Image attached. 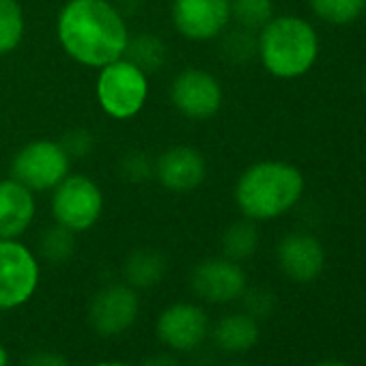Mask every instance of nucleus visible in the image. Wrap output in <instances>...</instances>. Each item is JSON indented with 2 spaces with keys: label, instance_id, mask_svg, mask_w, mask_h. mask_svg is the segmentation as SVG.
<instances>
[{
  "label": "nucleus",
  "instance_id": "f257e3e1",
  "mask_svg": "<svg viewBox=\"0 0 366 366\" xmlns=\"http://www.w3.org/2000/svg\"><path fill=\"white\" fill-rule=\"evenodd\" d=\"M56 39L74 63L102 69L123 59L129 29L112 0H67L56 16Z\"/></svg>",
  "mask_w": 366,
  "mask_h": 366
},
{
  "label": "nucleus",
  "instance_id": "f03ea898",
  "mask_svg": "<svg viewBox=\"0 0 366 366\" xmlns=\"http://www.w3.org/2000/svg\"><path fill=\"white\" fill-rule=\"evenodd\" d=\"M304 194V174L300 168L278 159L248 166L233 190V199L244 218L254 222L276 220L289 214Z\"/></svg>",
  "mask_w": 366,
  "mask_h": 366
},
{
  "label": "nucleus",
  "instance_id": "7ed1b4c3",
  "mask_svg": "<svg viewBox=\"0 0 366 366\" xmlns=\"http://www.w3.org/2000/svg\"><path fill=\"white\" fill-rule=\"evenodd\" d=\"M257 56L278 80H295L312 69L319 56L315 29L297 16H274L257 35Z\"/></svg>",
  "mask_w": 366,
  "mask_h": 366
},
{
  "label": "nucleus",
  "instance_id": "20e7f679",
  "mask_svg": "<svg viewBox=\"0 0 366 366\" xmlns=\"http://www.w3.org/2000/svg\"><path fill=\"white\" fill-rule=\"evenodd\" d=\"M95 97L106 117L114 121L134 119L149 99V76L125 56L117 59L99 69Z\"/></svg>",
  "mask_w": 366,
  "mask_h": 366
},
{
  "label": "nucleus",
  "instance_id": "39448f33",
  "mask_svg": "<svg viewBox=\"0 0 366 366\" xmlns=\"http://www.w3.org/2000/svg\"><path fill=\"white\" fill-rule=\"evenodd\" d=\"M104 192L86 174L69 172L52 190V218L56 224L69 229L71 233H84L93 229L104 214Z\"/></svg>",
  "mask_w": 366,
  "mask_h": 366
},
{
  "label": "nucleus",
  "instance_id": "423d86ee",
  "mask_svg": "<svg viewBox=\"0 0 366 366\" xmlns=\"http://www.w3.org/2000/svg\"><path fill=\"white\" fill-rule=\"evenodd\" d=\"M71 172V157L59 140L39 138L26 142L11 159V177L31 192H52Z\"/></svg>",
  "mask_w": 366,
  "mask_h": 366
},
{
  "label": "nucleus",
  "instance_id": "0eeeda50",
  "mask_svg": "<svg viewBox=\"0 0 366 366\" xmlns=\"http://www.w3.org/2000/svg\"><path fill=\"white\" fill-rule=\"evenodd\" d=\"M39 278V261L26 244L0 239V310L24 306L37 293Z\"/></svg>",
  "mask_w": 366,
  "mask_h": 366
},
{
  "label": "nucleus",
  "instance_id": "6e6552de",
  "mask_svg": "<svg viewBox=\"0 0 366 366\" xmlns=\"http://www.w3.org/2000/svg\"><path fill=\"white\" fill-rule=\"evenodd\" d=\"M168 97L174 110L190 121H209L224 104L220 80L203 67L181 69L168 86Z\"/></svg>",
  "mask_w": 366,
  "mask_h": 366
},
{
  "label": "nucleus",
  "instance_id": "1a4fd4ad",
  "mask_svg": "<svg viewBox=\"0 0 366 366\" xmlns=\"http://www.w3.org/2000/svg\"><path fill=\"white\" fill-rule=\"evenodd\" d=\"M209 174L207 157L192 144H172L155 157L153 177L172 194L197 192Z\"/></svg>",
  "mask_w": 366,
  "mask_h": 366
},
{
  "label": "nucleus",
  "instance_id": "9d476101",
  "mask_svg": "<svg viewBox=\"0 0 366 366\" xmlns=\"http://www.w3.org/2000/svg\"><path fill=\"white\" fill-rule=\"evenodd\" d=\"M170 20L181 37L203 44L229 29L231 5L229 0H172Z\"/></svg>",
  "mask_w": 366,
  "mask_h": 366
},
{
  "label": "nucleus",
  "instance_id": "9b49d317",
  "mask_svg": "<svg viewBox=\"0 0 366 366\" xmlns=\"http://www.w3.org/2000/svg\"><path fill=\"white\" fill-rule=\"evenodd\" d=\"M140 312V297L127 282H112L102 287L89 304V321L102 336H117L127 332Z\"/></svg>",
  "mask_w": 366,
  "mask_h": 366
},
{
  "label": "nucleus",
  "instance_id": "f8f14e48",
  "mask_svg": "<svg viewBox=\"0 0 366 366\" xmlns=\"http://www.w3.org/2000/svg\"><path fill=\"white\" fill-rule=\"evenodd\" d=\"M190 287L203 302L229 304L242 297L248 287V278L242 263L222 254L197 263L190 272Z\"/></svg>",
  "mask_w": 366,
  "mask_h": 366
},
{
  "label": "nucleus",
  "instance_id": "ddd939ff",
  "mask_svg": "<svg viewBox=\"0 0 366 366\" xmlns=\"http://www.w3.org/2000/svg\"><path fill=\"white\" fill-rule=\"evenodd\" d=\"M155 332L172 351H194L209 334V317L199 304L177 302L162 310Z\"/></svg>",
  "mask_w": 366,
  "mask_h": 366
},
{
  "label": "nucleus",
  "instance_id": "4468645a",
  "mask_svg": "<svg viewBox=\"0 0 366 366\" xmlns=\"http://www.w3.org/2000/svg\"><path fill=\"white\" fill-rule=\"evenodd\" d=\"M276 259L282 274L295 282H312L325 267V250L321 242L304 231L285 235L276 246Z\"/></svg>",
  "mask_w": 366,
  "mask_h": 366
},
{
  "label": "nucleus",
  "instance_id": "2eb2a0df",
  "mask_svg": "<svg viewBox=\"0 0 366 366\" xmlns=\"http://www.w3.org/2000/svg\"><path fill=\"white\" fill-rule=\"evenodd\" d=\"M35 192L14 177L0 179V239H20L35 222Z\"/></svg>",
  "mask_w": 366,
  "mask_h": 366
},
{
  "label": "nucleus",
  "instance_id": "dca6fc26",
  "mask_svg": "<svg viewBox=\"0 0 366 366\" xmlns=\"http://www.w3.org/2000/svg\"><path fill=\"white\" fill-rule=\"evenodd\" d=\"M212 336L220 351L244 353L259 342L261 330H259V321L248 312H231L216 323Z\"/></svg>",
  "mask_w": 366,
  "mask_h": 366
},
{
  "label": "nucleus",
  "instance_id": "f3484780",
  "mask_svg": "<svg viewBox=\"0 0 366 366\" xmlns=\"http://www.w3.org/2000/svg\"><path fill=\"white\" fill-rule=\"evenodd\" d=\"M123 276L129 287L136 291H147L162 282L166 276V259L159 250L153 248H136L127 254L123 263Z\"/></svg>",
  "mask_w": 366,
  "mask_h": 366
},
{
  "label": "nucleus",
  "instance_id": "a211bd4d",
  "mask_svg": "<svg viewBox=\"0 0 366 366\" xmlns=\"http://www.w3.org/2000/svg\"><path fill=\"white\" fill-rule=\"evenodd\" d=\"M127 61H132L136 67H140L147 76L162 71L168 59V48L162 37L153 33H140V35H129L125 54Z\"/></svg>",
  "mask_w": 366,
  "mask_h": 366
},
{
  "label": "nucleus",
  "instance_id": "6ab92c4d",
  "mask_svg": "<svg viewBox=\"0 0 366 366\" xmlns=\"http://www.w3.org/2000/svg\"><path fill=\"white\" fill-rule=\"evenodd\" d=\"M259 242H261V235H259V229H257V222L254 220H248V218H242V220H235L231 222L224 233H222V252L227 259L231 261H248L254 257V252L259 250Z\"/></svg>",
  "mask_w": 366,
  "mask_h": 366
},
{
  "label": "nucleus",
  "instance_id": "aec40b11",
  "mask_svg": "<svg viewBox=\"0 0 366 366\" xmlns=\"http://www.w3.org/2000/svg\"><path fill=\"white\" fill-rule=\"evenodd\" d=\"M26 33V18L20 0H0V56L16 52Z\"/></svg>",
  "mask_w": 366,
  "mask_h": 366
},
{
  "label": "nucleus",
  "instance_id": "412c9836",
  "mask_svg": "<svg viewBox=\"0 0 366 366\" xmlns=\"http://www.w3.org/2000/svg\"><path fill=\"white\" fill-rule=\"evenodd\" d=\"M308 5L319 20L334 26H347L362 16L366 0H308Z\"/></svg>",
  "mask_w": 366,
  "mask_h": 366
},
{
  "label": "nucleus",
  "instance_id": "4be33fe9",
  "mask_svg": "<svg viewBox=\"0 0 366 366\" xmlns=\"http://www.w3.org/2000/svg\"><path fill=\"white\" fill-rule=\"evenodd\" d=\"M76 252V233L61 224L48 227L39 237V254L48 263H65Z\"/></svg>",
  "mask_w": 366,
  "mask_h": 366
},
{
  "label": "nucleus",
  "instance_id": "5701e85b",
  "mask_svg": "<svg viewBox=\"0 0 366 366\" xmlns=\"http://www.w3.org/2000/svg\"><path fill=\"white\" fill-rule=\"evenodd\" d=\"M231 22L248 31H261L274 18V0H229Z\"/></svg>",
  "mask_w": 366,
  "mask_h": 366
},
{
  "label": "nucleus",
  "instance_id": "b1692460",
  "mask_svg": "<svg viewBox=\"0 0 366 366\" xmlns=\"http://www.w3.org/2000/svg\"><path fill=\"white\" fill-rule=\"evenodd\" d=\"M218 39H220L222 56L229 63L244 65V63H250L257 56V33L254 31L235 26L231 31L227 29Z\"/></svg>",
  "mask_w": 366,
  "mask_h": 366
},
{
  "label": "nucleus",
  "instance_id": "393cba45",
  "mask_svg": "<svg viewBox=\"0 0 366 366\" xmlns=\"http://www.w3.org/2000/svg\"><path fill=\"white\" fill-rule=\"evenodd\" d=\"M121 177L132 181V183H144L153 179V168H155V157L147 155L144 151H129L121 157Z\"/></svg>",
  "mask_w": 366,
  "mask_h": 366
},
{
  "label": "nucleus",
  "instance_id": "a878e982",
  "mask_svg": "<svg viewBox=\"0 0 366 366\" xmlns=\"http://www.w3.org/2000/svg\"><path fill=\"white\" fill-rule=\"evenodd\" d=\"M239 300H244V312H248L257 321L272 315L276 306V295L265 287H246Z\"/></svg>",
  "mask_w": 366,
  "mask_h": 366
},
{
  "label": "nucleus",
  "instance_id": "bb28decb",
  "mask_svg": "<svg viewBox=\"0 0 366 366\" xmlns=\"http://www.w3.org/2000/svg\"><path fill=\"white\" fill-rule=\"evenodd\" d=\"M59 142L63 144V149L67 151V155L74 162V159H82V157L91 155V151L95 147V136L84 127H76V129H69Z\"/></svg>",
  "mask_w": 366,
  "mask_h": 366
},
{
  "label": "nucleus",
  "instance_id": "cd10ccee",
  "mask_svg": "<svg viewBox=\"0 0 366 366\" xmlns=\"http://www.w3.org/2000/svg\"><path fill=\"white\" fill-rule=\"evenodd\" d=\"M24 366H69V362L61 353H56V351L39 349V351H33L26 357Z\"/></svg>",
  "mask_w": 366,
  "mask_h": 366
},
{
  "label": "nucleus",
  "instance_id": "c85d7f7f",
  "mask_svg": "<svg viewBox=\"0 0 366 366\" xmlns=\"http://www.w3.org/2000/svg\"><path fill=\"white\" fill-rule=\"evenodd\" d=\"M142 366H181V362L172 355H166V353H159V355H153L149 360H144Z\"/></svg>",
  "mask_w": 366,
  "mask_h": 366
},
{
  "label": "nucleus",
  "instance_id": "c756f323",
  "mask_svg": "<svg viewBox=\"0 0 366 366\" xmlns=\"http://www.w3.org/2000/svg\"><path fill=\"white\" fill-rule=\"evenodd\" d=\"M0 366H9V351L0 345Z\"/></svg>",
  "mask_w": 366,
  "mask_h": 366
},
{
  "label": "nucleus",
  "instance_id": "7c9ffc66",
  "mask_svg": "<svg viewBox=\"0 0 366 366\" xmlns=\"http://www.w3.org/2000/svg\"><path fill=\"white\" fill-rule=\"evenodd\" d=\"M317 366H349V364L338 362V360H327V362H321V364H317Z\"/></svg>",
  "mask_w": 366,
  "mask_h": 366
},
{
  "label": "nucleus",
  "instance_id": "2f4dec72",
  "mask_svg": "<svg viewBox=\"0 0 366 366\" xmlns=\"http://www.w3.org/2000/svg\"><path fill=\"white\" fill-rule=\"evenodd\" d=\"M93 366H134V364H125V362H99Z\"/></svg>",
  "mask_w": 366,
  "mask_h": 366
},
{
  "label": "nucleus",
  "instance_id": "473e14b6",
  "mask_svg": "<svg viewBox=\"0 0 366 366\" xmlns=\"http://www.w3.org/2000/svg\"><path fill=\"white\" fill-rule=\"evenodd\" d=\"M231 366H250V364H244V362H239V364H231Z\"/></svg>",
  "mask_w": 366,
  "mask_h": 366
},
{
  "label": "nucleus",
  "instance_id": "72a5a7b5",
  "mask_svg": "<svg viewBox=\"0 0 366 366\" xmlns=\"http://www.w3.org/2000/svg\"><path fill=\"white\" fill-rule=\"evenodd\" d=\"M364 89H366V78H364Z\"/></svg>",
  "mask_w": 366,
  "mask_h": 366
}]
</instances>
